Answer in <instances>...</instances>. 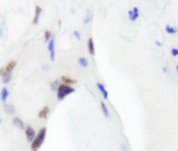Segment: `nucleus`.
I'll use <instances>...</instances> for the list:
<instances>
[{
	"label": "nucleus",
	"mask_w": 178,
	"mask_h": 151,
	"mask_svg": "<svg viewBox=\"0 0 178 151\" xmlns=\"http://www.w3.org/2000/svg\"><path fill=\"white\" fill-rule=\"evenodd\" d=\"M45 135H46V128L42 127L39 131L37 135H35V138L33 139V141L31 142V150L32 151H37L39 148H41V146L43 144L44 139H45Z\"/></svg>",
	"instance_id": "f257e3e1"
},
{
	"label": "nucleus",
	"mask_w": 178,
	"mask_h": 151,
	"mask_svg": "<svg viewBox=\"0 0 178 151\" xmlns=\"http://www.w3.org/2000/svg\"><path fill=\"white\" fill-rule=\"evenodd\" d=\"M75 91L76 90L74 89L73 86H66V84H61L57 89V99L59 101L64 100V97H67V95H69V94L74 93Z\"/></svg>",
	"instance_id": "f03ea898"
},
{
	"label": "nucleus",
	"mask_w": 178,
	"mask_h": 151,
	"mask_svg": "<svg viewBox=\"0 0 178 151\" xmlns=\"http://www.w3.org/2000/svg\"><path fill=\"white\" fill-rule=\"evenodd\" d=\"M47 49L50 52V58L52 61L55 60V38L51 37V40L48 41V45H47Z\"/></svg>",
	"instance_id": "7ed1b4c3"
},
{
	"label": "nucleus",
	"mask_w": 178,
	"mask_h": 151,
	"mask_svg": "<svg viewBox=\"0 0 178 151\" xmlns=\"http://www.w3.org/2000/svg\"><path fill=\"white\" fill-rule=\"evenodd\" d=\"M26 139L29 142H32L33 139L35 138V130L32 128V126H28L26 128Z\"/></svg>",
	"instance_id": "20e7f679"
},
{
	"label": "nucleus",
	"mask_w": 178,
	"mask_h": 151,
	"mask_svg": "<svg viewBox=\"0 0 178 151\" xmlns=\"http://www.w3.org/2000/svg\"><path fill=\"white\" fill-rule=\"evenodd\" d=\"M0 77L2 78V82L6 83V84L10 82L11 78H12V76H11V73H8V72H6L4 68H1V69H0Z\"/></svg>",
	"instance_id": "39448f33"
},
{
	"label": "nucleus",
	"mask_w": 178,
	"mask_h": 151,
	"mask_svg": "<svg viewBox=\"0 0 178 151\" xmlns=\"http://www.w3.org/2000/svg\"><path fill=\"white\" fill-rule=\"evenodd\" d=\"M127 15H129V18L131 21H135L136 19L140 17V12H138V7H134L132 10H130L127 12Z\"/></svg>",
	"instance_id": "423d86ee"
},
{
	"label": "nucleus",
	"mask_w": 178,
	"mask_h": 151,
	"mask_svg": "<svg viewBox=\"0 0 178 151\" xmlns=\"http://www.w3.org/2000/svg\"><path fill=\"white\" fill-rule=\"evenodd\" d=\"M41 12H42V8H41L40 6H37V7H35V15H34V18H33V24L34 25H37V23H39Z\"/></svg>",
	"instance_id": "0eeeda50"
},
{
	"label": "nucleus",
	"mask_w": 178,
	"mask_h": 151,
	"mask_svg": "<svg viewBox=\"0 0 178 151\" xmlns=\"http://www.w3.org/2000/svg\"><path fill=\"white\" fill-rule=\"evenodd\" d=\"M12 123H13V125H15V127H18V128H20V129H26L24 123L22 122V119H20L19 117H13Z\"/></svg>",
	"instance_id": "6e6552de"
},
{
	"label": "nucleus",
	"mask_w": 178,
	"mask_h": 151,
	"mask_svg": "<svg viewBox=\"0 0 178 151\" xmlns=\"http://www.w3.org/2000/svg\"><path fill=\"white\" fill-rule=\"evenodd\" d=\"M97 88H98L99 91L101 92V94H102V97H103V99H105V100H108V97H109V94H108V91L105 90V86H103L102 83L98 82V83H97Z\"/></svg>",
	"instance_id": "1a4fd4ad"
},
{
	"label": "nucleus",
	"mask_w": 178,
	"mask_h": 151,
	"mask_svg": "<svg viewBox=\"0 0 178 151\" xmlns=\"http://www.w3.org/2000/svg\"><path fill=\"white\" fill-rule=\"evenodd\" d=\"M15 66H17V61L10 60L9 62H8L7 67L4 68V70H6V72H8V73H11V72L13 71V69L15 68Z\"/></svg>",
	"instance_id": "9d476101"
},
{
	"label": "nucleus",
	"mask_w": 178,
	"mask_h": 151,
	"mask_svg": "<svg viewBox=\"0 0 178 151\" xmlns=\"http://www.w3.org/2000/svg\"><path fill=\"white\" fill-rule=\"evenodd\" d=\"M8 97H9V90H8L7 88H2V89H1V93H0L1 102H2V103H6Z\"/></svg>",
	"instance_id": "9b49d317"
},
{
	"label": "nucleus",
	"mask_w": 178,
	"mask_h": 151,
	"mask_svg": "<svg viewBox=\"0 0 178 151\" xmlns=\"http://www.w3.org/2000/svg\"><path fill=\"white\" fill-rule=\"evenodd\" d=\"M48 113H50V107H48V106H44V107L39 112V117H40V118H46Z\"/></svg>",
	"instance_id": "f8f14e48"
},
{
	"label": "nucleus",
	"mask_w": 178,
	"mask_h": 151,
	"mask_svg": "<svg viewBox=\"0 0 178 151\" xmlns=\"http://www.w3.org/2000/svg\"><path fill=\"white\" fill-rule=\"evenodd\" d=\"M88 52H89V54L92 55V56L94 55V40H92L91 37L88 40Z\"/></svg>",
	"instance_id": "ddd939ff"
},
{
	"label": "nucleus",
	"mask_w": 178,
	"mask_h": 151,
	"mask_svg": "<svg viewBox=\"0 0 178 151\" xmlns=\"http://www.w3.org/2000/svg\"><path fill=\"white\" fill-rule=\"evenodd\" d=\"M61 80H62L63 82H64V84H66V86H70V84L76 83V80L70 79V78H68V77H65V76H63L62 78H61Z\"/></svg>",
	"instance_id": "4468645a"
},
{
	"label": "nucleus",
	"mask_w": 178,
	"mask_h": 151,
	"mask_svg": "<svg viewBox=\"0 0 178 151\" xmlns=\"http://www.w3.org/2000/svg\"><path fill=\"white\" fill-rule=\"evenodd\" d=\"M4 111L7 112L8 114H10V115H13L15 114V106L12 104H4Z\"/></svg>",
	"instance_id": "2eb2a0df"
},
{
	"label": "nucleus",
	"mask_w": 178,
	"mask_h": 151,
	"mask_svg": "<svg viewBox=\"0 0 178 151\" xmlns=\"http://www.w3.org/2000/svg\"><path fill=\"white\" fill-rule=\"evenodd\" d=\"M100 106H101V110H102V113L105 114V117H109V111H108V107H107V105H105V102H102L101 101V103H100Z\"/></svg>",
	"instance_id": "dca6fc26"
},
{
	"label": "nucleus",
	"mask_w": 178,
	"mask_h": 151,
	"mask_svg": "<svg viewBox=\"0 0 178 151\" xmlns=\"http://www.w3.org/2000/svg\"><path fill=\"white\" fill-rule=\"evenodd\" d=\"M165 31H166L168 34H171V35L177 33V29H176V28H173L171 25H166V26H165Z\"/></svg>",
	"instance_id": "f3484780"
},
{
	"label": "nucleus",
	"mask_w": 178,
	"mask_h": 151,
	"mask_svg": "<svg viewBox=\"0 0 178 151\" xmlns=\"http://www.w3.org/2000/svg\"><path fill=\"white\" fill-rule=\"evenodd\" d=\"M78 64H79L81 67H88V59L85 57H80L79 59H78Z\"/></svg>",
	"instance_id": "a211bd4d"
},
{
	"label": "nucleus",
	"mask_w": 178,
	"mask_h": 151,
	"mask_svg": "<svg viewBox=\"0 0 178 151\" xmlns=\"http://www.w3.org/2000/svg\"><path fill=\"white\" fill-rule=\"evenodd\" d=\"M59 81L58 80H55L54 82L52 83L51 84V88H52V90H54V91H57V89H58V86H59Z\"/></svg>",
	"instance_id": "6ab92c4d"
},
{
	"label": "nucleus",
	"mask_w": 178,
	"mask_h": 151,
	"mask_svg": "<svg viewBox=\"0 0 178 151\" xmlns=\"http://www.w3.org/2000/svg\"><path fill=\"white\" fill-rule=\"evenodd\" d=\"M91 20H92V15H91V12L90 11H88L87 12V18L85 19V23H86V24H87V23H89V22L91 21Z\"/></svg>",
	"instance_id": "aec40b11"
},
{
	"label": "nucleus",
	"mask_w": 178,
	"mask_h": 151,
	"mask_svg": "<svg viewBox=\"0 0 178 151\" xmlns=\"http://www.w3.org/2000/svg\"><path fill=\"white\" fill-rule=\"evenodd\" d=\"M44 37H45V42H48V41L51 40V37H52V33L50 32V31H46V32H45V34H44Z\"/></svg>",
	"instance_id": "412c9836"
},
{
	"label": "nucleus",
	"mask_w": 178,
	"mask_h": 151,
	"mask_svg": "<svg viewBox=\"0 0 178 151\" xmlns=\"http://www.w3.org/2000/svg\"><path fill=\"white\" fill-rule=\"evenodd\" d=\"M171 55L174 56V57H176L178 55V49L177 48H171Z\"/></svg>",
	"instance_id": "4be33fe9"
},
{
	"label": "nucleus",
	"mask_w": 178,
	"mask_h": 151,
	"mask_svg": "<svg viewBox=\"0 0 178 151\" xmlns=\"http://www.w3.org/2000/svg\"><path fill=\"white\" fill-rule=\"evenodd\" d=\"M74 35L76 36V38H77L78 41H79L80 38H81V37H80V33L78 32V31H74Z\"/></svg>",
	"instance_id": "5701e85b"
},
{
	"label": "nucleus",
	"mask_w": 178,
	"mask_h": 151,
	"mask_svg": "<svg viewBox=\"0 0 178 151\" xmlns=\"http://www.w3.org/2000/svg\"><path fill=\"white\" fill-rule=\"evenodd\" d=\"M121 150L127 151V146H125V144H124V142H122V144H121Z\"/></svg>",
	"instance_id": "b1692460"
},
{
	"label": "nucleus",
	"mask_w": 178,
	"mask_h": 151,
	"mask_svg": "<svg viewBox=\"0 0 178 151\" xmlns=\"http://www.w3.org/2000/svg\"><path fill=\"white\" fill-rule=\"evenodd\" d=\"M2 31H4V28H2V25H1V28H0V38L2 37Z\"/></svg>",
	"instance_id": "393cba45"
},
{
	"label": "nucleus",
	"mask_w": 178,
	"mask_h": 151,
	"mask_svg": "<svg viewBox=\"0 0 178 151\" xmlns=\"http://www.w3.org/2000/svg\"><path fill=\"white\" fill-rule=\"evenodd\" d=\"M156 45H158V46H162V43H160V42H158V41H156Z\"/></svg>",
	"instance_id": "a878e982"
},
{
	"label": "nucleus",
	"mask_w": 178,
	"mask_h": 151,
	"mask_svg": "<svg viewBox=\"0 0 178 151\" xmlns=\"http://www.w3.org/2000/svg\"><path fill=\"white\" fill-rule=\"evenodd\" d=\"M163 71H164V72H167V68H166V67H164V68H163Z\"/></svg>",
	"instance_id": "bb28decb"
},
{
	"label": "nucleus",
	"mask_w": 178,
	"mask_h": 151,
	"mask_svg": "<svg viewBox=\"0 0 178 151\" xmlns=\"http://www.w3.org/2000/svg\"><path fill=\"white\" fill-rule=\"evenodd\" d=\"M1 123H2V119H1V117H0V124H1Z\"/></svg>",
	"instance_id": "cd10ccee"
}]
</instances>
